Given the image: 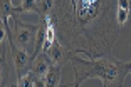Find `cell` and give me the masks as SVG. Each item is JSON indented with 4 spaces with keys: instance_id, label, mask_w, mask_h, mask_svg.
Returning <instances> with one entry per match:
<instances>
[{
    "instance_id": "1",
    "label": "cell",
    "mask_w": 131,
    "mask_h": 87,
    "mask_svg": "<svg viewBox=\"0 0 131 87\" xmlns=\"http://www.w3.org/2000/svg\"><path fill=\"white\" fill-rule=\"evenodd\" d=\"M119 0H54L47 19L54 23L57 40L69 54H86L89 59L113 54L121 25Z\"/></svg>"
},
{
    "instance_id": "2",
    "label": "cell",
    "mask_w": 131,
    "mask_h": 87,
    "mask_svg": "<svg viewBox=\"0 0 131 87\" xmlns=\"http://www.w3.org/2000/svg\"><path fill=\"white\" fill-rule=\"evenodd\" d=\"M67 60L71 62L74 70V87H79L84 80L93 77H97L104 87H121L124 84V77L131 72V60L121 62L113 54L91 60H84L76 54H69Z\"/></svg>"
},
{
    "instance_id": "3",
    "label": "cell",
    "mask_w": 131,
    "mask_h": 87,
    "mask_svg": "<svg viewBox=\"0 0 131 87\" xmlns=\"http://www.w3.org/2000/svg\"><path fill=\"white\" fill-rule=\"evenodd\" d=\"M14 19V29H12V42L19 45L20 49L27 50L34 57L35 50V40H37V32H39V22L37 23H25L20 20L19 14L12 17Z\"/></svg>"
},
{
    "instance_id": "4",
    "label": "cell",
    "mask_w": 131,
    "mask_h": 87,
    "mask_svg": "<svg viewBox=\"0 0 131 87\" xmlns=\"http://www.w3.org/2000/svg\"><path fill=\"white\" fill-rule=\"evenodd\" d=\"M10 59H12L14 67H15L17 79H20V77H24L27 72H30L32 59H34V57H32L27 50H24V49H20L19 45H15L12 40H10Z\"/></svg>"
},
{
    "instance_id": "5",
    "label": "cell",
    "mask_w": 131,
    "mask_h": 87,
    "mask_svg": "<svg viewBox=\"0 0 131 87\" xmlns=\"http://www.w3.org/2000/svg\"><path fill=\"white\" fill-rule=\"evenodd\" d=\"M8 54H10V40L7 34H2V42H0V65H2V85H7L8 79Z\"/></svg>"
},
{
    "instance_id": "6",
    "label": "cell",
    "mask_w": 131,
    "mask_h": 87,
    "mask_svg": "<svg viewBox=\"0 0 131 87\" xmlns=\"http://www.w3.org/2000/svg\"><path fill=\"white\" fill-rule=\"evenodd\" d=\"M50 65H52V62H50V59L47 57V54L46 52H40V54H37V55L32 59L30 72H34L37 79L44 80V77H46L47 70L50 69Z\"/></svg>"
},
{
    "instance_id": "7",
    "label": "cell",
    "mask_w": 131,
    "mask_h": 87,
    "mask_svg": "<svg viewBox=\"0 0 131 87\" xmlns=\"http://www.w3.org/2000/svg\"><path fill=\"white\" fill-rule=\"evenodd\" d=\"M17 14L15 7L12 5V0H2L0 5V17H2V32H5L8 40H12V30L8 27V17H14Z\"/></svg>"
},
{
    "instance_id": "8",
    "label": "cell",
    "mask_w": 131,
    "mask_h": 87,
    "mask_svg": "<svg viewBox=\"0 0 131 87\" xmlns=\"http://www.w3.org/2000/svg\"><path fill=\"white\" fill-rule=\"evenodd\" d=\"M46 54H47V57L50 59V62H52V64H59V65L64 64V62L67 60V55H69L67 49H66V47L62 45L59 40H56L54 44H52V45L46 50Z\"/></svg>"
},
{
    "instance_id": "9",
    "label": "cell",
    "mask_w": 131,
    "mask_h": 87,
    "mask_svg": "<svg viewBox=\"0 0 131 87\" xmlns=\"http://www.w3.org/2000/svg\"><path fill=\"white\" fill-rule=\"evenodd\" d=\"M61 72H62V65H59V64H52L50 65V69L47 70L46 77H44L46 85H49V87L61 85Z\"/></svg>"
},
{
    "instance_id": "10",
    "label": "cell",
    "mask_w": 131,
    "mask_h": 87,
    "mask_svg": "<svg viewBox=\"0 0 131 87\" xmlns=\"http://www.w3.org/2000/svg\"><path fill=\"white\" fill-rule=\"evenodd\" d=\"M52 8H54V0H40L39 2V12H37L39 19H47L52 14Z\"/></svg>"
},
{
    "instance_id": "11",
    "label": "cell",
    "mask_w": 131,
    "mask_h": 87,
    "mask_svg": "<svg viewBox=\"0 0 131 87\" xmlns=\"http://www.w3.org/2000/svg\"><path fill=\"white\" fill-rule=\"evenodd\" d=\"M17 14H25V12H34V14H37L39 12V2L37 0H22V4L19 5V7H15Z\"/></svg>"
},
{
    "instance_id": "12",
    "label": "cell",
    "mask_w": 131,
    "mask_h": 87,
    "mask_svg": "<svg viewBox=\"0 0 131 87\" xmlns=\"http://www.w3.org/2000/svg\"><path fill=\"white\" fill-rule=\"evenodd\" d=\"M128 17H129V12L128 10H124V8H121V7L118 8V23H119L121 27L128 22Z\"/></svg>"
},
{
    "instance_id": "13",
    "label": "cell",
    "mask_w": 131,
    "mask_h": 87,
    "mask_svg": "<svg viewBox=\"0 0 131 87\" xmlns=\"http://www.w3.org/2000/svg\"><path fill=\"white\" fill-rule=\"evenodd\" d=\"M119 7L128 10V12H131V0H119Z\"/></svg>"
},
{
    "instance_id": "14",
    "label": "cell",
    "mask_w": 131,
    "mask_h": 87,
    "mask_svg": "<svg viewBox=\"0 0 131 87\" xmlns=\"http://www.w3.org/2000/svg\"><path fill=\"white\" fill-rule=\"evenodd\" d=\"M37 2H40V0H37Z\"/></svg>"
}]
</instances>
